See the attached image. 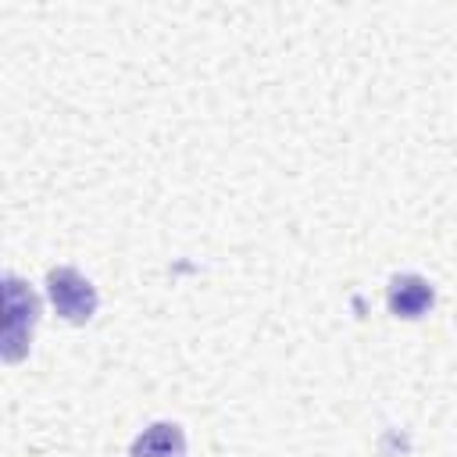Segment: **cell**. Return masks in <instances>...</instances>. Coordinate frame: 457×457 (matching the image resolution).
<instances>
[{"label":"cell","instance_id":"cell-1","mask_svg":"<svg viewBox=\"0 0 457 457\" xmlns=\"http://www.w3.org/2000/svg\"><path fill=\"white\" fill-rule=\"evenodd\" d=\"M39 321V300L36 293L14 275H4V361L14 364L29 353L32 346V332Z\"/></svg>","mask_w":457,"mask_h":457},{"label":"cell","instance_id":"cell-2","mask_svg":"<svg viewBox=\"0 0 457 457\" xmlns=\"http://www.w3.org/2000/svg\"><path fill=\"white\" fill-rule=\"evenodd\" d=\"M46 300H50L54 314L64 318L68 325H86L100 307L96 286L79 268H68V264L46 271Z\"/></svg>","mask_w":457,"mask_h":457},{"label":"cell","instance_id":"cell-3","mask_svg":"<svg viewBox=\"0 0 457 457\" xmlns=\"http://www.w3.org/2000/svg\"><path fill=\"white\" fill-rule=\"evenodd\" d=\"M432 303H436V289L418 271H400L386 286V307H389L393 318L418 321V318H425L432 311Z\"/></svg>","mask_w":457,"mask_h":457},{"label":"cell","instance_id":"cell-4","mask_svg":"<svg viewBox=\"0 0 457 457\" xmlns=\"http://www.w3.org/2000/svg\"><path fill=\"white\" fill-rule=\"evenodd\" d=\"M129 457H189V443H186L182 425L179 421H154V425H146L132 439Z\"/></svg>","mask_w":457,"mask_h":457}]
</instances>
